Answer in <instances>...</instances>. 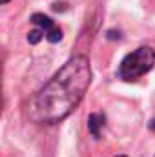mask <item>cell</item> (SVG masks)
I'll use <instances>...</instances> for the list:
<instances>
[{
	"mask_svg": "<svg viewBox=\"0 0 155 157\" xmlns=\"http://www.w3.org/2000/svg\"><path fill=\"white\" fill-rule=\"evenodd\" d=\"M0 2H2V4H4V6H6V4H9V2H11V0H0Z\"/></svg>",
	"mask_w": 155,
	"mask_h": 157,
	"instance_id": "52a82bcc",
	"label": "cell"
},
{
	"mask_svg": "<svg viewBox=\"0 0 155 157\" xmlns=\"http://www.w3.org/2000/svg\"><path fill=\"white\" fill-rule=\"evenodd\" d=\"M117 157H128V155H117Z\"/></svg>",
	"mask_w": 155,
	"mask_h": 157,
	"instance_id": "ba28073f",
	"label": "cell"
},
{
	"mask_svg": "<svg viewBox=\"0 0 155 157\" xmlns=\"http://www.w3.org/2000/svg\"><path fill=\"white\" fill-rule=\"evenodd\" d=\"M104 113H91L89 117H88V132L95 137V139H99V135H100V130H102V126H104Z\"/></svg>",
	"mask_w": 155,
	"mask_h": 157,
	"instance_id": "277c9868",
	"label": "cell"
},
{
	"mask_svg": "<svg viewBox=\"0 0 155 157\" xmlns=\"http://www.w3.org/2000/svg\"><path fill=\"white\" fill-rule=\"evenodd\" d=\"M31 22L37 24L40 29L46 33V40H47V42L55 44V42H60V40H62V29H60L49 17H46V15H42V13H35V15L31 17Z\"/></svg>",
	"mask_w": 155,
	"mask_h": 157,
	"instance_id": "3957f363",
	"label": "cell"
},
{
	"mask_svg": "<svg viewBox=\"0 0 155 157\" xmlns=\"http://www.w3.org/2000/svg\"><path fill=\"white\" fill-rule=\"evenodd\" d=\"M44 37H46V33H44L42 29H33V31L28 33V42H29V44H37V42H40Z\"/></svg>",
	"mask_w": 155,
	"mask_h": 157,
	"instance_id": "5b68a950",
	"label": "cell"
},
{
	"mask_svg": "<svg viewBox=\"0 0 155 157\" xmlns=\"http://www.w3.org/2000/svg\"><path fill=\"white\" fill-rule=\"evenodd\" d=\"M155 64V51L150 46H141L135 51L128 53L120 66H119V77L122 80H135V78L146 75Z\"/></svg>",
	"mask_w": 155,
	"mask_h": 157,
	"instance_id": "7a4b0ae2",
	"label": "cell"
},
{
	"mask_svg": "<svg viewBox=\"0 0 155 157\" xmlns=\"http://www.w3.org/2000/svg\"><path fill=\"white\" fill-rule=\"evenodd\" d=\"M89 84V60L84 55H75L33 95L26 115L35 124H57L80 104Z\"/></svg>",
	"mask_w": 155,
	"mask_h": 157,
	"instance_id": "6da1fadb",
	"label": "cell"
},
{
	"mask_svg": "<svg viewBox=\"0 0 155 157\" xmlns=\"http://www.w3.org/2000/svg\"><path fill=\"white\" fill-rule=\"evenodd\" d=\"M150 130H153V132H155V117L150 121Z\"/></svg>",
	"mask_w": 155,
	"mask_h": 157,
	"instance_id": "8992f818",
	"label": "cell"
}]
</instances>
